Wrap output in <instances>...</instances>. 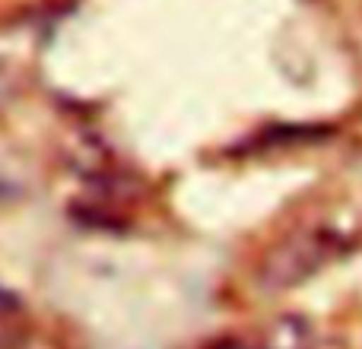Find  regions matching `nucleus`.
Listing matches in <instances>:
<instances>
[{"instance_id":"obj_3","label":"nucleus","mask_w":362,"mask_h":349,"mask_svg":"<svg viewBox=\"0 0 362 349\" xmlns=\"http://www.w3.org/2000/svg\"><path fill=\"white\" fill-rule=\"evenodd\" d=\"M0 308H13V295H6L4 289H0Z\"/></svg>"},{"instance_id":"obj_1","label":"nucleus","mask_w":362,"mask_h":349,"mask_svg":"<svg viewBox=\"0 0 362 349\" xmlns=\"http://www.w3.org/2000/svg\"><path fill=\"white\" fill-rule=\"evenodd\" d=\"M356 244L346 225L337 223H305L289 229L261 261V283L267 289H293L299 283L312 280L315 273L344 257Z\"/></svg>"},{"instance_id":"obj_2","label":"nucleus","mask_w":362,"mask_h":349,"mask_svg":"<svg viewBox=\"0 0 362 349\" xmlns=\"http://www.w3.org/2000/svg\"><path fill=\"white\" fill-rule=\"evenodd\" d=\"M204 349H251V346L238 337H219V340H213V343H206Z\"/></svg>"},{"instance_id":"obj_4","label":"nucleus","mask_w":362,"mask_h":349,"mask_svg":"<svg viewBox=\"0 0 362 349\" xmlns=\"http://www.w3.org/2000/svg\"><path fill=\"white\" fill-rule=\"evenodd\" d=\"M0 349H13V346H10V343H6V340H4V337H0Z\"/></svg>"}]
</instances>
